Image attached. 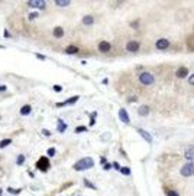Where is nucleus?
Returning <instances> with one entry per match:
<instances>
[{"label":"nucleus","instance_id":"nucleus-33","mask_svg":"<svg viewBox=\"0 0 194 196\" xmlns=\"http://www.w3.org/2000/svg\"><path fill=\"white\" fill-rule=\"evenodd\" d=\"M7 91V87L6 85H0V92H6Z\"/></svg>","mask_w":194,"mask_h":196},{"label":"nucleus","instance_id":"nucleus-31","mask_svg":"<svg viewBox=\"0 0 194 196\" xmlns=\"http://www.w3.org/2000/svg\"><path fill=\"white\" fill-rule=\"evenodd\" d=\"M96 117H97V113H93V114H91V120H90V126L94 124V118Z\"/></svg>","mask_w":194,"mask_h":196},{"label":"nucleus","instance_id":"nucleus-9","mask_svg":"<svg viewBox=\"0 0 194 196\" xmlns=\"http://www.w3.org/2000/svg\"><path fill=\"white\" fill-rule=\"evenodd\" d=\"M110 49H111V45L109 43V42L103 40V42L98 43V51H100V52H109Z\"/></svg>","mask_w":194,"mask_h":196},{"label":"nucleus","instance_id":"nucleus-14","mask_svg":"<svg viewBox=\"0 0 194 196\" xmlns=\"http://www.w3.org/2000/svg\"><path fill=\"white\" fill-rule=\"evenodd\" d=\"M83 23H84V25H87V26H91V25L94 23V17H93V16H90V14L84 16V17H83Z\"/></svg>","mask_w":194,"mask_h":196},{"label":"nucleus","instance_id":"nucleus-21","mask_svg":"<svg viewBox=\"0 0 194 196\" xmlns=\"http://www.w3.org/2000/svg\"><path fill=\"white\" fill-rule=\"evenodd\" d=\"M10 144H12V140H10V139H4V140L0 141V149H4V147H7V146H10Z\"/></svg>","mask_w":194,"mask_h":196},{"label":"nucleus","instance_id":"nucleus-19","mask_svg":"<svg viewBox=\"0 0 194 196\" xmlns=\"http://www.w3.org/2000/svg\"><path fill=\"white\" fill-rule=\"evenodd\" d=\"M65 52L68 53V55H72V53H77V52H78V48H77V46H74V45H69L68 48L65 49Z\"/></svg>","mask_w":194,"mask_h":196},{"label":"nucleus","instance_id":"nucleus-13","mask_svg":"<svg viewBox=\"0 0 194 196\" xmlns=\"http://www.w3.org/2000/svg\"><path fill=\"white\" fill-rule=\"evenodd\" d=\"M185 159L188 160V162H191L194 163V149H188V150H185Z\"/></svg>","mask_w":194,"mask_h":196},{"label":"nucleus","instance_id":"nucleus-29","mask_svg":"<svg viewBox=\"0 0 194 196\" xmlns=\"http://www.w3.org/2000/svg\"><path fill=\"white\" fill-rule=\"evenodd\" d=\"M35 56H36L38 59H41V61H45V59H46V56L42 55V53H35Z\"/></svg>","mask_w":194,"mask_h":196},{"label":"nucleus","instance_id":"nucleus-10","mask_svg":"<svg viewBox=\"0 0 194 196\" xmlns=\"http://www.w3.org/2000/svg\"><path fill=\"white\" fill-rule=\"evenodd\" d=\"M52 35H54V38H56V39L64 38V29H62V26H55V27H54Z\"/></svg>","mask_w":194,"mask_h":196},{"label":"nucleus","instance_id":"nucleus-41","mask_svg":"<svg viewBox=\"0 0 194 196\" xmlns=\"http://www.w3.org/2000/svg\"><path fill=\"white\" fill-rule=\"evenodd\" d=\"M3 195V190H1V189H0V196Z\"/></svg>","mask_w":194,"mask_h":196},{"label":"nucleus","instance_id":"nucleus-25","mask_svg":"<svg viewBox=\"0 0 194 196\" xmlns=\"http://www.w3.org/2000/svg\"><path fill=\"white\" fill-rule=\"evenodd\" d=\"M84 131H87V127H85V126H78V127L75 129V133H84Z\"/></svg>","mask_w":194,"mask_h":196},{"label":"nucleus","instance_id":"nucleus-15","mask_svg":"<svg viewBox=\"0 0 194 196\" xmlns=\"http://www.w3.org/2000/svg\"><path fill=\"white\" fill-rule=\"evenodd\" d=\"M30 111H32V107L29 104L23 105L22 108H20V116H29L30 114Z\"/></svg>","mask_w":194,"mask_h":196},{"label":"nucleus","instance_id":"nucleus-34","mask_svg":"<svg viewBox=\"0 0 194 196\" xmlns=\"http://www.w3.org/2000/svg\"><path fill=\"white\" fill-rule=\"evenodd\" d=\"M61 107H67L64 101H62V103H56V108H61Z\"/></svg>","mask_w":194,"mask_h":196},{"label":"nucleus","instance_id":"nucleus-30","mask_svg":"<svg viewBox=\"0 0 194 196\" xmlns=\"http://www.w3.org/2000/svg\"><path fill=\"white\" fill-rule=\"evenodd\" d=\"M42 134H43L45 137H51V131H48L46 129H43V130H42Z\"/></svg>","mask_w":194,"mask_h":196},{"label":"nucleus","instance_id":"nucleus-38","mask_svg":"<svg viewBox=\"0 0 194 196\" xmlns=\"http://www.w3.org/2000/svg\"><path fill=\"white\" fill-rule=\"evenodd\" d=\"M3 33H4V36H6V38H10V35H9V32H7L6 29H4V32H3Z\"/></svg>","mask_w":194,"mask_h":196},{"label":"nucleus","instance_id":"nucleus-6","mask_svg":"<svg viewBox=\"0 0 194 196\" xmlns=\"http://www.w3.org/2000/svg\"><path fill=\"white\" fill-rule=\"evenodd\" d=\"M155 46H156V49L164 51V49H166L169 46V42H168V39H158L156 43H155Z\"/></svg>","mask_w":194,"mask_h":196},{"label":"nucleus","instance_id":"nucleus-32","mask_svg":"<svg viewBox=\"0 0 194 196\" xmlns=\"http://www.w3.org/2000/svg\"><path fill=\"white\" fill-rule=\"evenodd\" d=\"M54 91H55V92H61V91H62V87H61V85H54Z\"/></svg>","mask_w":194,"mask_h":196},{"label":"nucleus","instance_id":"nucleus-40","mask_svg":"<svg viewBox=\"0 0 194 196\" xmlns=\"http://www.w3.org/2000/svg\"><path fill=\"white\" fill-rule=\"evenodd\" d=\"M0 49H4V46H3V45H0Z\"/></svg>","mask_w":194,"mask_h":196},{"label":"nucleus","instance_id":"nucleus-3","mask_svg":"<svg viewBox=\"0 0 194 196\" xmlns=\"http://www.w3.org/2000/svg\"><path fill=\"white\" fill-rule=\"evenodd\" d=\"M49 166H51V162H49V159L45 156L39 157V160L36 162V167L41 170V172H46V170L49 169Z\"/></svg>","mask_w":194,"mask_h":196},{"label":"nucleus","instance_id":"nucleus-28","mask_svg":"<svg viewBox=\"0 0 194 196\" xmlns=\"http://www.w3.org/2000/svg\"><path fill=\"white\" fill-rule=\"evenodd\" d=\"M38 16H39V12H33V13L29 14V20H33V19L38 17Z\"/></svg>","mask_w":194,"mask_h":196},{"label":"nucleus","instance_id":"nucleus-17","mask_svg":"<svg viewBox=\"0 0 194 196\" xmlns=\"http://www.w3.org/2000/svg\"><path fill=\"white\" fill-rule=\"evenodd\" d=\"M78 98H80L78 95H74V97H69L68 100H65L64 103H65V105H74L77 101H78Z\"/></svg>","mask_w":194,"mask_h":196},{"label":"nucleus","instance_id":"nucleus-23","mask_svg":"<svg viewBox=\"0 0 194 196\" xmlns=\"http://www.w3.org/2000/svg\"><path fill=\"white\" fill-rule=\"evenodd\" d=\"M84 185H85L87 187H90V189H93V190H96V189H97L96 186H94L93 183L90 182V180H87V179H84Z\"/></svg>","mask_w":194,"mask_h":196},{"label":"nucleus","instance_id":"nucleus-27","mask_svg":"<svg viewBox=\"0 0 194 196\" xmlns=\"http://www.w3.org/2000/svg\"><path fill=\"white\" fill-rule=\"evenodd\" d=\"M46 153H48V156H49V157H54V156H55V149H54V147H51V149H48V151H46Z\"/></svg>","mask_w":194,"mask_h":196},{"label":"nucleus","instance_id":"nucleus-2","mask_svg":"<svg viewBox=\"0 0 194 196\" xmlns=\"http://www.w3.org/2000/svg\"><path fill=\"white\" fill-rule=\"evenodd\" d=\"M139 81H140V84H143V85H152L155 78H153V75L151 72H142V74L139 75Z\"/></svg>","mask_w":194,"mask_h":196},{"label":"nucleus","instance_id":"nucleus-36","mask_svg":"<svg viewBox=\"0 0 194 196\" xmlns=\"http://www.w3.org/2000/svg\"><path fill=\"white\" fill-rule=\"evenodd\" d=\"M188 82H190L191 85H194V74L191 75V77H190V78H188Z\"/></svg>","mask_w":194,"mask_h":196},{"label":"nucleus","instance_id":"nucleus-37","mask_svg":"<svg viewBox=\"0 0 194 196\" xmlns=\"http://www.w3.org/2000/svg\"><path fill=\"white\" fill-rule=\"evenodd\" d=\"M103 167H104V170H109L111 167L110 164H109V163H106V164H104V166H103Z\"/></svg>","mask_w":194,"mask_h":196},{"label":"nucleus","instance_id":"nucleus-26","mask_svg":"<svg viewBox=\"0 0 194 196\" xmlns=\"http://www.w3.org/2000/svg\"><path fill=\"white\" fill-rule=\"evenodd\" d=\"M120 172H122L125 176H129V174H130V169H129V167H120Z\"/></svg>","mask_w":194,"mask_h":196},{"label":"nucleus","instance_id":"nucleus-1","mask_svg":"<svg viewBox=\"0 0 194 196\" xmlns=\"http://www.w3.org/2000/svg\"><path fill=\"white\" fill-rule=\"evenodd\" d=\"M93 166H94L93 159H91V157H84V159H80L78 162H75L74 170H77V172H83V170L91 169Z\"/></svg>","mask_w":194,"mask_h":196},{"label":"nucleus","instance_id":"nucleus-18","mask_svg":"<svg viewBox=\"0 0 194 196\" xmlns=\"http://www.w3.org/2000/svg\"><path fill=\"white\" fill-rule=\"evenodd\" d=\"M187 74H188V69H187V68H180V69L177 71V77H178V78L187 77Z\"/></svg>","mask_w":194,"mask_h":196},{"label":"nucleus","instance_id":"nucleus-16","mask_svg":"<svg viewBox=\"0 0 194 196\" xmlns=\"http://www.w3.org/2000/svg\"><path fill=\"white\" fill-rule=\"evenodd\" d=\"M56 130L59 131V133H65V130H67V123H64L62 120H58V127H56Z\"/></svg>","mask_w":194,"mask_h":196},{"label":"nucleus","instance_id":"nucleus-5","mask_svg":"<svg viewBox=\"0 0 194 196\" xmlns=\"http://www.w3.org/2000/svg\"><path fill=\"white\" fill-rule=\"evenodd\" d=\"M28 6L29 7H35V9H45L46 7V3L43 0H30L28 1Z\"/></svg>","mask_w":194,"mask_h":196},{"label":"nucleus","instance_id":"nucleus-11","mask_svg":"<svg viewBox=\"0 0 194 196\" xmlns=\"http://www.w3.org/2000/svg\"><path fill=\"white\" fill-rule=\"evenodd\" d=\"M138 133L142 136V137H143V139H145V140H146V141H148V143H152V137H151V134H149V133H146V131L142 130V129H138Z\"/></svg>","mask_w":194,"mask_h":196},{"label":"nucleus","instance_id":"nucleus-24","mask_svg":"<svg viewBox=\"0 0 194 196\" xmlns=\"http://www.w3.org/2000/svg\"><path fill=\"white\" fill-rule=\"evenodd\" d=\"M7 192H9V193H12V195H19V193H20V189H13V187H9V189H7Z\"/></svg>","mask_w":194,"mask_h":196},{"label":"nucleus","instance_id":"nucleus-35","mask_svg":"<svg viewBox=\"0 0 194 196\" xmlns=\"http://www.w3.org/2000/svg\"><path fill=\"white\" fill-rule=\"evenodd\" d=\"M168 196H178V193L174 192V190H169V192H168Z\"/></svg>","mask_w":194,"mask_h":196},{"label":"nucleus","instance_id":"nucleus-7","mask_svg":"<svg viewBox=\"0 0 194 196\" xmlns=\"http://www.w3.org/2000/svg\"><path fill=\"white\" fill-rule=\"evenodd\" d=\"M119 118H120V121H123L125 124H129V123H130V118H129L127 111H126L125 108H120V110H119Z\"/></svg>","mask_w":194,"mask_h":196},{"label":"nucleus","instance_id":"nucleus-22","mask_svg":"<svg viewBox=\"0 0 194 196\" xmlns=\"http://www.w3.org/2000/svg\"><path fill=\"white\" fill-rule=\"evenodd\" d=\"M16 163H17L19 166H22V164L25 163V156H23V154H19L17 159H16Z\"/></svg>","mask_w":194,"mask_h":196},{"label":"nucleus","instance_id":"nucleus-12","mask_svg":"<svg viewBox=\"0 0 194 196\" xmlns=\"http://www.w3.org/2000/svg\"><path fill=\"white\" fill-rule=\"evenodd\" d=\"M138 113H139V116H142V117L148 116V114H149V107H148V105H140Z\"/></svg>","mask_w":194,"mask_h":196},{"label":"nucleus","instance_id":"nucleus-8","mask_svg":"<svg viewBox=\"0 0 194 196\" xmlns=\"http://www.w3.org/2000/svg\"><path fill=\"white\" fill-rule=\"evenodd\" d=\"M126 49L129 51V52H136L139 49V42H135V40H130V42H127V45H126Z\"/></svg>","mask_w":194,"mask_h":196},{"label":"nucleus","instance_id":"nucleus-4","mask_svg":"<svg viewBox=\"0 0 194 196\" xmlns=\"http://www.w3.org/2000/svg\"><path fill=\"white\" fill-rule=\"evenodd\" d=\"M181 174L184 176V177H190V176H193L194 174V163H187V164H184L182 167H181Z\"/></svg>","mask_w":194,"mask_h":196},{"label":"nucleus","instance_id":"nucleus-39","mask_svg":"<svg viewBox=\"0 0 194 196\" xmlns=\"http://www.w3.org/2000/svg\"><path fill=\"white\" fill-rule=\"evenodd\" d=\"M114 169H117V170H120V166L117 164V163H114Z\"/></svg>","mask_w":194,"mask_h":196},{"label":"nucleus","instance_id":"nucleus-20","mask_svg":"<svg viewBox=\"0 0 194 196\" xmlns=\"http://www.w3.org/2000/svg\"><path fill=\"white\" fill-rule=\"evenodd\" d=\"M55 4L59 7H67V6H69V0H56Z\"/></svg>","mask_w":194,"mask_h":196}]
</instances>
